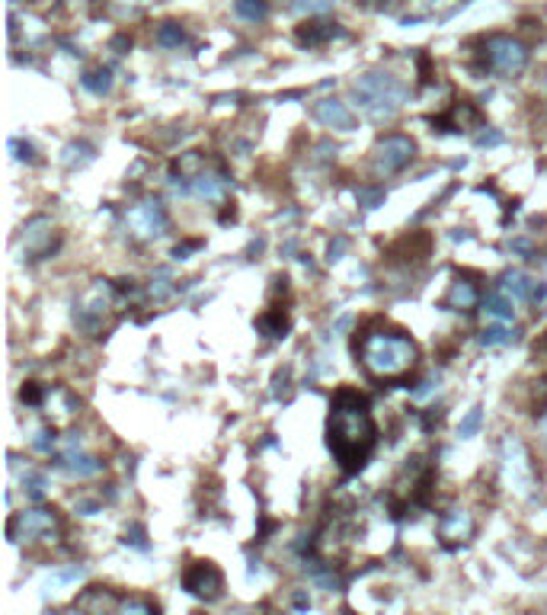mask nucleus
Listing matches in <instances>:
<instances>
[{
	"label": "nucleus",
	"instance_id": "nucleus-16",
	"mask_svg": "<svg viewBox=\"0 0 547 615\" xmlns=\"http://www.w3.org/2000/svg\"><path fill=\"white\" fill-rule=\"evenodd\" d=\"M51 231H55V228H51L49 219H32L26 225V234H23V238H26V247L35 250V254H45L51 244Z\"/></svg>",
	"mask_w": 547,
	"mask_h": 615
},
{
	"label": "nucleus",
	"instance_id": "nucleus-34",
	"mask_svg": "<svg viewBox=\"0 0 547 615\" xmlns=\"http://www.w3.org/2000/svg\"><path fill=\"white\" fill-rule=\"evenodd\" d=\"M125 542H132L138 552H148V542H144V529H141V526H132V529L125 532Z\"/></svg>",
	"mask_w": 547,
	"mask_h": 615
},
{
	"label": "nucleus",
	"instance_id": "nucleus-11",
	"mask_svg": "<svg viewBox=\"0 0 547 615\" xmlns=\"http://www.w3.org/2000/svg\"><path fill=\"white\" fill-rule=\"evenodd\" d=\"M58 468H64L70 478H93V474L103 471V461L87 455L78 436H68L61 446V455H58Z\"/></svg>",
	"mask_w": 547,
	"mask_h": 615
},
{
	"label": "nucleus",
	"instance_id": "nucleus-19",
	"mask_svg": "<svg viewBox=\"0 0 547 615\" xmlns=\"http://www.w3.org/2000/svg\"><path fill=\"white\" fill-rule=\"evenodd\" d=\"M333 36H339V29L333 26V23H308V26L298 33V42L301 45H323Z\"/></svg>",
	"mask_w": 547,
	"mask_h": 615
},
{
	"label": "nucleus",
	"instance_id": "nucleus-4",
	"mask_svg": "<svg viewBox=\"0 0 547 615\" xmlns=\"http://www.w3.org/2000/svg\"><path fill=\"white\" fill-rule=\"evenodd\" d=\"M499 468H503V481L505 488L519 497H528L534 488V465L532 455H528L525 443L519 436H505L503 446H499Z\"/></svg>",
	"mask_w": 547,
	"mask_h": 615
},
{
	"label": "nucleus",
	"instance_id": "nucleus-39",
	"mask_svg": "<svg viewBox=\"0 0 547 615\" xmlns=\"http://www.w3.org/2000/svg\"><path fill=\"white\" fill-rule=\"evenodd\" d=\"M343 250H346V241H343V238H337V241L330 244V260H339V256H343Z\"/></svg>",
	"mask_w": 547,
	"mask_h": 615
},
{
	"label": "nucleus",
	"instance_id": "nucleus-26",
	"mask_svg": "<svg viewBox=\"0 0 547 615\" xmlns=\"http://www.w3.org/2000/svg\"><path fill=\"white\" fill-rule=\"evenodd\" d=\"M182 29L180 23H163L161 29H157V45H163V49H180L182 45Z\"/></svg>",
	"mask_w": 547,
	"mask_h": 615
},
{
	"label": "nucleus",
	"instance_id": "nucleus-23",
	"mask_svg": "<svg viewBox=\"0 0 547 615\" xmlns=\"http://www.w3.org/2000/svg\"><path fill=\"white\" fill-rule=\"evenodd\" d=\"M256 327L263 331V337L279 340V337H285V331H288V318L285 314H279V308H273V312L263 314V318L256 321Z\"/></svg>",
	"mask_w": 547,
	"mask_h": 615
},
{
	"label": "nucleus",
	"instance_id": "nucleus-35",
	"mask_svg": "<svg viewBox=\"0 0 547 615\" xmlns=\"http://www.w3.org/2000/svg\"><path fill=\"white\" fill-rule=\"evenodd\" d=\"M20 397H23V401H26V404H42V391H39V385H35V382L23 385Z\"/></svg>",
	"mask_w": 547,
	"mask_h": 615
},
{
	"label": "nucleus",
	"instance_id": "nucleus-14",
	"mask_svg": "<svg viewBox=\"0 0 547 615\" xmlns=\"http://www.w3.org/2000/svg\"><path fill=\"white\" fill-rule=\"evenodd\" d=\"M190 192L196 199H205V202H221L227 192V180L218 177V173H196V177L190 180Z\"/></svg>",
	"mask_w": 547,
	"mask_h": 615
},
{
	"label": "nucleus",
	"instance_id": "nucleus-36",
	"mask_svg": "<svg viewBox=\"0 0 547 615\" xmlns=\"http://www.w3.org/2000/svg\"><path fill=\"white\" fill-rule=\"evenodd\" d=\"M435 388H439V378H435V375H429L426 382H422L420 388L413 391V397H416V401H422V397H429V395H432Z\"/></svg>",
	"mask_w": 547,
	"mask_h": 615
},
{
	"label": "nucleus",
	"instance_id": "nucleus-13",
	"mask_svg": "<svg viewBox=\"0 0 547 615\" xmlns=\"http://www.w3.org/2000/svg\"><path fill=\"white\" fill-rule=\"evenodd\" d=\"M314 119L327 128H337V132H352V128H356V116H352L349 107L339 103V99H317Z\"/></svg>",
	"mask_w": 547,
	"mask_h": 615
},
{
	"label": "nucleus",
	"instance_id": "nucleus-29",
	"mask_svg": "<svg viewBox=\"0 0 547 615\" xmlns=\"http://www.w3.org/2000/svg\"><path fill=\"white\" fill-rule=\"evenodd\" d=\"M7 148L14 151V157H16V161H29V163L35 161V148H32V144H29V142H20V138H10V142H7Z\"/></svg>",
	"mask_w": 547,
	"mask_h": 615
},
{
	"label": "nucleus",
	"instance_id": "nucleus-1",
	"mask_svg": "<svg viewBox=\"0 0 547 615\" xmlns=\"http://www.w3.org/2000/svg\"><path fill=\"white\" fill-rule=\"evenodd\" d=\"M330 452L337 455L343 471H358L372 459L378 446V426L372 420L368 397L358 395L356 388H339L330 404Z\"/></svg>",
	"mask_w": 547,
	"mask_h": 615
},
{
	"label": "nucleus",
	"instance_id": "nucleus-32",
	"mask_svg": "<svg viewBox=\"0 0 547 615\" xmlns=\"http://www.w3.org/2000/svg\"><path fill=\"white\" fill-rule=\"evenodd\" d=\"M51 446H55V436L49 430H39L32 436V449H39V452H51Z\"/></svg>",
	"mask_w": 547,
	"mask_h": 615
},
{
	"label": "nucleus",
	"instance_id": "nucleus-30",
	"mask_svg": "<svg viewBox=\"0 0 547 615\" xmlns=\"http://www.w3.org/2000/svg\"><path fill=\"white\" fill-rule=\"evenodd\" d=\"M333 4H337V0H295V7L301 10V14H327Z\"/></svg>",
	"mask_w": 547,
	"mask_h": 615
},
{
	"label": "nucleus",
	"instance_id": "nucleus-9",
	"mask_svg": "<svg viewBox=\"0 0 547 615\" xmlns=\"http://www.w3.org/2000/svg\"><path fill=\"white\" fill-rule=\"evenodd\" d=\"M413 151L416 144L410 142L407 135H387L375 144V170L381 177H391V173H397L413 161Z\"/></svg>",
	"mask_w": 547,
	"mask_h": 615
},
{
	"label": "nucleus",
	"instance_id": "nucleus-37",
	"mask_svg": "<svg viewBox=\"0 0 547 615\" xmlns=\"http://www.w3.org/2000/svg\"><path fill=\"white\" fill-rule=\"evenodd\" d=\"M119 609H122V612H151V606H148V602H138V600H125V602H119Z\"/></svg>",
	"mask_w": 547,
	"mask_h": 615
},
{
	"label": "nucleus",
	"instance_id": "nucleus-33",
	"mask_svg": "<svg viewBox=\"0 0 547 615\" xmlns=\"http://www.w3.org/2000/svg\"><path fill=\"white\" fill-rule=\"evenodd\" d=\"M151 295H154V298H167L170 295V276H167V273H157V279L151 283Z\"/></svg>",
	"mask_w": 547,
	"mask_h": 615
},
{
	"label": "nucleus",
	"instance_id": "nucleus-3",
	"mask_svg": "<svg viewBox=\"0 0 547 615\" xmlns=\"http://www.w3.org/2000/svg\"><path fill=\"white\" fill-rule=\"evenodd\" d=\"M352 97H356L358 109H362L368 119L385 122V119H391V116H397V109L403 107L407 87L400 84L394 74L368 71L352 84Z\"/></svg>",
	"mask_w": 547,
	"mask_h": 615
},
{
	"label": "nucleus",
	"instance_id": "nucleus-12",
	"mask_svg": "<svg viewBox=\"0 0 547 615\" xmlns=\"http://www.w3.org/2000/svg\"><path fill=\"white\" fill-rule=\"evenodd\" d=\"M499 289L513 298V302H544V298H547V283L538 285L532 276H525V273H519V269H509V273H503V279H499Z\"/></svg>",
	"mask_w": 547,
	"mask_h": 615
},
{
	"label": "nucleus",
	"instance_id": "nucleus-6",
	"mask_svg": "<svg viewBox=\"0 0 547 615\" xmlns=\"http://www.w3.org/2000/svg\"><path fill=\"white\" fill-rule=\"evenodd\" d=\"M487 64H490V71L503 74V78H513V74H519L528 64V51L519 39L493 36L487 39Z\"/></svg>",
	"mask_w": 547,
	"mask_h": 615
},
{
	"label": "nucleus",
	"instance_id": "nucleus-27",
	"mask_svg": "<svg viewBox=\"0 0 547 615\" xmlns=\"http://www.w3.org/2000/svg\"><path fill=\"white\" fill-rule=\"evenodd\" d=\"M480 424H484V410H480V407H470V410H468V417H464V420H461V426H458V436H461V439L477 436Z\"/></svg>",
	"mask_w": 547,
	"mask_h": 615
},
{
	"label": "nucleus",
	"instance_id": "nucleus-41",
	"mask_svg": "<svg viewBox=\"0 0 547 615\" xmlns=\"http://www.w3.org/2000/svg\"><path fill=\"white\" fill-rule=\"evenodd\" d=\"M125 4H134V7H144V4H154V0H125Z\"/></svg>",
	"mask_w": 547,
	"mask_h": 615
},
{
	"label": "nucleus",
	"instance_id": "nucleus-21",
	"mask_svg": "<svg viewBox=\"0 0 547 615\" xmlns=\"http://www.w3.org/2000/svg\"><path fill=\"white\" fill-rule=\"evenodd\" d=\"M93 144H87V142H70L68 148L61 151V163L64 167H70V170H78V167H87V163L93 161Z\"/></svg>",
	"mask_w": 547,
	"mask_h": 615
},
{
	"label": "nucleus",
	"instance_id": "nucleus-38",
	"mask_svg": "<svg viewBox=\"0 0 547 615\" xmlns=\"http://www.w3.org/2000/svg\"><path fill=\"white\" fill-rule=\"evenodd\" d=\"M499 142H503V135H499V132H487V135H480V138H477L480 148H493V144H499Z\"/></svg>",
	"mask_w": 547,
	"mask_h": 615
},
{
	"label": "nucleus",
	"instance_id": "nucleus-40",
	"mask_svg": "<svg viewBox=\"0 0 547 615\" xmlns=\"http://www.w3.org/2000/svg\"><path fill=\"white\" fill-rule=\"evenodd\" d=\"M295 606H298V609H308V606H311V600H308V596L298 593V596H295Z\"/></svg>",
	"mask_w": 547,
	"mask_h": 615
},
{
	"label": "nucleus",
	"instance_id": "nucleus-2",
	"mask_svg": "<svg viewBox=\"0 0 547 615\" xmlns=\"http://www.w3.org/2000/svg\"><path fill=\"white\" fill-rule=\"evenodd\" d=\"M358 359L368 368V375L391 382V378H403L416 366L420 349L400 331H368L358 343Z\"/></svg>",
	"mask_w": 547,
	"mask_h": 615
},
{
	"label": "nucleus",
	"instance_id": "nucleus-10",
	"mask_svg": "<svg viewBox=\"0 0 547 615\" xmlns=\"http://www.w3.org/2000/svg\"><path fill=\"white\" fill-rule=\"evenodd\" d=\"M109 302H113V292L109 285H93V292H87V298L78 304V312H74V321H78L80 331L87 333H97L106 321V312H109Z\"/></svg>",
	"mask_w": 547,
	"mask_h": 615
},
{
	"label": "nucleus",
	"instance_id": "nucleus-25",
	"mask_svg": "<svg viewBox=\"0 0 547 615\" xmlns=\"http://www.w3.org/2000/svg\"><path fill=\"white\" fill-rule=\"evenodd\" d=\"M45 488H49V478H45L42 471H26V474H23V490H26L32 500H42Z\"/></svg>",
	"mask_w": 547,
	"mask_h": 615
},
{
	"label": "nucleus",
	"instance_id": "nucleus-18",
	"mask_svg": "<svg viewBox=\"0 0 547 615\" xmlns=\"http://www.w3.org/2000/svg\"><path fill=\"white\" fill-rule=\"evenodd\" d=\"M474 304H477V289L470 283H464V279H458L449 292V308H455V312H470Z\"/></svg>",
	"mask_w": 547,
	"mask_h": 615
},
{
	"label": "nucleus",
	"instance_id": "nucleus-8",
	"mask_svg": "<svg viewBox=\"0 0 547 615\" xmlns=\"http://www.w3.org/2000/svg\"><path fill=\"white\" fill-rule=\"evenodd\" d=\"M128 221V231L141 241H154L167 231V212H163V205L157 199H144V202L132 205L125 215Z\"/></svg>",
	"mask_w": 547,
	"mask_h": 615
},
{
	"label": "nucleus",
	"instance_id": "nucleus-17",
	"mask_svg": "<svg viewBox=\"0 0 547 615\" xmlns=\"http://www.w3.org/2000/svg\"><path fill=\"white\" fill-rule=\"evenodd\" d=\"M484 312H487V318H493V321H513V318H515L513 298L505 295L503 289H499V292H493V295H487Z\"/></svg>",
	"mask_w": 547,
	"mask_h": 615
},
{
	"label": "nucleus",
	"instance_id": "nucleus-5",
	"mask_svg": "<svg viewBox=\"0 0 547 615\" xmlns=\"http://www.w3.org/2000/svg\"><path fill=\"white\" fill-rule=\"evenodd\" d=\"M58 517L51 509H23L10 519L7 536L10 542L23 545V542H39V538H55L58 536Z\"/></svg>",
	"mask_w": 547,
	"mask_h": 615
},
{
	"label": "nucleus",
	"instance_id": "nucleus-22",
	"mask_svg": "<svg viewBox=\"0 0 547 615\" xmlns=\"http://www.w3.org/2000/svg\"><path fill=\"white\" fill-rule=\"evenodd\" d=\"M234 14L246 23H263L269 16L266 0H234Z\"/></svg>",
	"mask_w": 547,
	"mask_h": 615
},
{
	"label": "nucleus",
	"instance_id": "nucleus-42",
	"mask_svg": "<svg viewBox=\"0 0 547 615\" xmlns=\"http://www.w3.org/2000/svg\"><path fill=\"white\" fill-rule=\"evenodd\" d=\"M541 433H544V443H547V414H544V420H541Z\"/></svg>",
	"mask_w": 547,
	"mask_h": 615
},
{
	"label": "nucleus",
	"instance_id": "nucleus-24",
	"mask_svg": "<svg viewBox=\"0 0 547 615\" xmlns=\"http://www.w3.org/2000/svg\"><path fill=\"white\" fill-rule=\"evenodd\" d=\"M80 84H84L90 93H97V97H103V93L113 90V74L109 71H87L84 78H80Z\"/></svg>",
	"mask_w": 547,
	"mask_h": 615
},
{
	"label": "nucleus",
	"instance_id": "nucleus-7",
	"mask_svg": "<svg viewBox=\"0 0 547 615\" xmlns=\"http://www.w3.org/2000/svg\"><path fill=\"white\" fill-rule=\"evenodd\" d=\"M182 587H186L190 596H196V600L211 602L225 590V577H221V571H218L211 561H192V564L182 571Z\"/></svg>",
	"mask_w": 547,
	"mask_h": 615
},
{
	"label": "nucleus",
	"instance_id": "nucleus-15",
	"mask_svg": "<svg viewBox=\"0 0 547 615\" xmlns=\"http://www.w3.org/2000/svg\"><path fill=\"white\" fill-rule=\"evenodd\" d=\"M474 532V519L468 509H451L449 517L442 519V538L445 542H464Z\"/></svg>",
	"mask_w": 547,
	"mask_h": 615
},
{
	"label": "nucleus",
	"instance_id": "nucleus-31",
	"mask_svg": "<svg viewBox=\"0 0 547 615\" xmlns=\"http://www.w3.org/2000/svg\"><path fill=\"white\" fill-rule=\"evenodd\" d=\"M356 196L362 209H378V205L385 202V190H358Z\"/></svg>",
	"mask_w": 547,
	"mask_h": 615
},
{
	"label": "nucleus",
	"instance_id": "nucleus-28",
	"mask_svg": "<svg viewBox=\"0 0 547 615\" xmlns=\"http://www.w3.org/2000/svg\"><path fill=\"white\" fill-rule=\"evenodd\" d=\"M80 577H84V567H78V564L68 567V571H55L49 580H45V593H49L51 587H64V583H74V580H80Z\"/></svg>",
	"mask_w": 547,
	"mask_h": 615
},
{
	"label": "nucleus",
	"instance_id": "nucleus-20",
	"mask_svg": "<svg viewBox=\"0 0 547 615\" xmlns=\"http://www.w3.org/2000/svg\"><path fill=\"white\" fill-rule=\"evenodd\" d=\"M515 340H519V331L505 324H493L484 327V333H480V347H513Z\"/></svg>",
	"mask_w": 547,
	"mask_h": 615
}]
</instances>
